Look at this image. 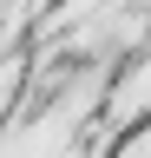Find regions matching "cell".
Here are the masks:
<instances>
[{
  "label": "cell",
  "mask_w": 151,
  "mask_h": 158,
  "mask_svg": "<svg viewBox=\"0 0 151 158\" xmlns=\"http://www.w3.org/2000/svg\"><path fill=\"white\" fill-rule=\"evenodd\" d=\"M138 118H151V46L131 53L125 66L112 73L105 106H99V125L105 132H125V125H138Z\"/></svg>",
  "instance_id": "obj_1"
}]
</instances>
